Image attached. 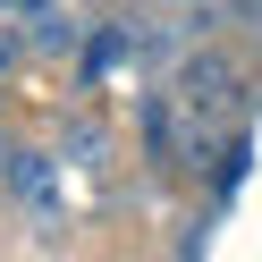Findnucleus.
Returning a JSON list of instances; mask_svg holds the SVG:
<instances>
[{
	"label": "nucleus",
	"mask_w": 262,
	"mask_h": 262,
	"mask_svg": "<svg viewBox=\"0 0 262 262\" xmlns=\"http://www.w3.org/2000/svg\"><path fill=\"white\" fill-rule=\"evenodd\" d=\"M0 9H42V0H0Z\"/></svg>",
	"instance_id": "nucleus-2"
},
{
	"label": "nucleus",
	"mask_w": 262,
	"mask_h": 262,
	"mask_svg": "<svg viewBox=\"0 0 262 262\" xmlns=\"http://www.w3.org/2000/svg\"><path fill=\"white\" fill-rule=\"evenodd\" d=\"M17 194H26L34 211H51V203H59V186H51V161H42V152H17Z\"/></svg>",
	"instance_id": "nucleus-1"
}]
</instances>
